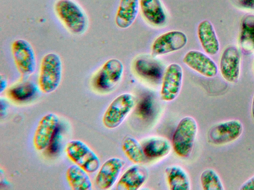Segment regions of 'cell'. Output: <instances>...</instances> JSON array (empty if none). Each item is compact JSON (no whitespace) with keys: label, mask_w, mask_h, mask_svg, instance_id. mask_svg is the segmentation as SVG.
<instances>
[{"label":"cell","mask_w":254,"mask_h":190,"mask_svg":"<svg viewBox=\"0 0 254 190\" xmlns=\"http://www.w3.org/2000/svg\"><path fill=\"white\" fill-rule=\"evenodd\" d=\"M55 14L70 34L80 36L89 26L88 16L82 7L73 0H57L54 6Z\"/></svg>","instance_id":"cell-1"},{"label":"cell","mask_w":254,"mask_h":190,"mask_svg":"<svg viewBox=\"0 0 254 190\" xmlns=\"http://www.w3.org/2000/svg\"><path fill=\"white\" fill-rule=\"evenodd\" d=\"M124 66L117 58L105 61L93 74L91 85L95 92L107 94L113 91L120 84L123 76Z\"/></svg>","instance_id":"cell-2"},{"label":"cell","mask_w":254,"mask_h":190,"mask_svg":"<svg viewBox=\"0 0 254 190\" xmlns=\"http://www.w3.org/2000/svg\"><path fill=\"white\" fill-rule=\"evenodd\" d=\"M63 75V63L61 57L56 52L45 54L39 66L38 86L44 94H50L57 89Z\"/></svg>","instance_id":"cell-3"},{"label":"cell","mask_w":254,"mask_h":190,"mask_svg":"<svg viewBox=\"0 0 254 190\" xmlns=\"http://www.w3.org/2000/svg\"><path fill=\"white\" fill-rule=\"evenodd\" d=\"M198 132L195 119L187 116L178 123L172 138V145L179 157L187 158L191 153Z\"/></svg>","instance_id":"cell-4"},{"label":"cell","mask_w":254,"mask_h":190,"mask_svg":"<svg viewBox=\"0 0 254 190\" xmlns=\"http://www.w3.org/2000/svg\"><path fill=\"white\" fill-rule=\"evenodd\" d=\"M135 105V99L129 93L122 94L115 97L105 110L102 118L104 126L108 129L118 127Z\"/></svg>","instance_id":"cell-5"},{"label":"cell","mask_w":254,"mask_h":190,"mask_svg":"<svg viewBox=\"0 0 254 190\" xmlns=\"http://www.w3.org/2000/svg\"><path fill=\"white\" fill-rule=\"evenodd\" d=\"M68 158L88 173L97 171L100 161L97 154L85 142L78 140L69 141L65 148Z\"/></svg>","instance_id":"cell-6"},{"label":"cell","mask_w":254,"mask_h":190,"mask_svg":"<svg viewBox=\"0 0 254 190\" xmlns=\"http://www.w3.org/2000/svg\"><path fill=\"white\" fill-rule=\"evenodd\" d=\"M11 52L15 66L23 76L34 73L37 61L35 51L31 44L26 40L18 39L11 45Z\"/></svg>","instance_id":"cell-7"},{"label":"cell","mask_w":254,"mask_h":190,"mask_svg":"<svg viewBox=\"0 0 254 190\" xmlns=\"http://www.w3.org/2000/svg\"><path fill=\"white\" fill-rule=\"evenodd\" d=\"M243 127L241 122L232 119L217 123L212 126L207 133L208 142L216 145L232 142L241 135Z\"/></svg>","instance_id":"cell-8"},{"label":"cell","mask_w":254,"mask_h":190,"mask_svg":"<svg viewBox=\"0 0 254 190\" xmlns=\"http://www.w3.org/2000/svg\"><path fill=\"white\" fill-rule=\"evenodd\" d=\"M188 43L186 34L179 30H171L156 38L151 47L154 56L166 55L183 48Z\"/></svg>","instance_id":"cell-9"},{"label":"cell","mask_w":254,"mask_h":190,"mask_svg":"<svg viewBox=\"0 0 254 190\" xmlns=\"http://www.w3.org/2000/svg\"><path fill=\"white\" fill-rule=\"evenodd\" d=\"M183 70L180 65L173 63L166 68L162 81L160 97L166 102L174 100L179 95L183 84Z\"/></svg>","instance_id":"cell-10"},{"label":"cell","mask_w":254,"mask_h":190,"mask_svg":"<svg viewBox=\"0 0 254 190\" xmlns=\"http://www.w3.org/2000/svg\"><path fill=\"white\" fill-rule=\"evenodd\" d=\"M241 53L234 46L227 47L222 52L219 69L224 79L230 83H237L240 74Z\"/></svg>","instance_id":"cell-11"},{"label":"cell","mask_w":254,"mask_h":190,"mask_svg":"<svg viewBox=\"0 0 254 190\" xmlns=\"http://www.w3.org/2000/svg\"><path fill=\"white\" fill-rule=\"evenodd\" d=\"M59 119L57 114L49 113L39 121L33 136L35 148L41 151L49 146L59 126Z\"/></svg>","instance_id":"cell-12"},{"label":"cell","mask_w":254,"mask_h":190,"mask_svg":"<svg viewBox=\"0 0 254 190\" xmlns=\"http://www.w3.org/2000/svg\"><path fill=\"white\" fill-rule=\"evenodd\" d=\"M125 165V161L117 157L107 160L100 167L95 178L96 187L106 190L112 188L116 182Z\"/></svg>","instance_id":"cell-13"},{"label":"cell","mask_w":254,"mask_h":190,"mask_svg":"<svg viewBox=\"0 0 254 190\" xmlns=\"http://www.w3.org/2000/svg\"><path fill=\"white\" fill-rule=\"evenodd\" d=\"M183 62L192 70L207 78H213L218 72L217 66L214 61L198 50L187 52L183 57Z\"/></svg>","instance_id":"cell-14"},{"label":"cell","mask_w":254,"mask_h":190,"mask_svg":"<svg viewBox=\"0 0 254 190\" xmlns=\"http://www.w3.org/2000/svg\"><path fill=\"white\" fill-rule=\"evenodd\" d=\"M147 170L140 164H134L127 168L119 179L117 190H137L147 180Z\"/></svg>","instance_id":"cell-15"},{"label":"cell","mask_w":254,"mask_h":190,"mask_svg":"<svg viewBox=\"0 0 254 190\" xmlns=\"http://www.w3.org/2000/svg\"><path fill=\"white\" fill-rule=\"evenodd\" d=\"M139 10L145 21L152 26L161 27L167 21V15L161 0H139Z\"/></svg>","instance_id":"cell-16"},{"label":"cell","mask_w":254,"mask_h":190,"mask_svg":"<svg viewBox=\"0 0 254 190\" xmlns=\"http://www.w3.org/2000/svg\"><path fill=\"white\" fill-rule=\"evenodd\" d=\"M133 69L140 77L153 82L162 78L164 73L162 65L158 61L147 56L137 58L133 63Z\"/></svg>","instance_id":"cell-17"},{"label":"cell","mask_w":254,"mask_h":190,"mask_svg":"<svg viewBox=\"0 0 254 190\" xmlns=\"http://www.w3.org/2000/svg\"><path fill=\"white\" fill-rule=\"evenodd\" d=\"M200 45L207 54L214 55L219 50V42L213 25L208 20L200 21L197 28Z\"/></svg>","instance_id":"cell-18"},{"label":"cell","mask_w":254,"mask_h":190,"mask_svg":"<svg viewBox=\"0 0 254 190\" xmlns=\"http://www.w3.org/2000/svg\"><path fill=\"white\" fill-rule=\"evenodd\" d=\"M140 143L145 157L150 159L166 156L171 152L172 146L167 139L161 136L148 137Z\"/></svg>","instance_id":"cell-19"},{"label":"cell","mask_w":254,"mask_h":190,"mask_svg":"<svg viewBox=\"0 0 254 190\" xmlns=\"http://www.w3.org/2000/svg\"><path fill=\"white\" fill-rule=\"evenodd\" d=\"M139 10V0H120L115 22L118 27L127 29L136 19Z\"/></svg>","instance_id":"cell-20"},{"label":"cell","mask_w":254,"mask_h":190,"mask_svg":"<svg viewBox=\"0 0 254 190\" xmlns=\"http://www.w3.org/2000/svg\"><path fill=\"white\" fill-rule=\"evenodd\" d=\"M40 89L38 86L30 81L16 83L6 91L5 95L10 100L22 103L29 101L36 97Z\"/></svg>","instance_id":"cell-21"},{"label":"cell","mask_w":254,"mask_h":190,"mask_svg":"<svg viewBox=\"0 0 254 190\" xmlns=\"http://www.w3.org/2000/svg\"><path fill=\"white\" fill-rule=\"evenodd\" d=\"M241 50L245 54L254 53V15L247 14L242 19L239 36Z\"/></svg>","instance_id":"cell-22"},{"label":"cell","mask_w":254,"mask_h":190,"mask_svg":"<svg viewBox=\"0 0 254 190\" xmlns=\"http://www.w3.org/2000/svg\"><path fill=\"white\" fill-rule=\"evenodd\" d=\"M168 184L171 190H190V181L186 171L179 165H171L165 170Z\"/></svg>","instance_id":"cell-23"},{"label":"cell","mask_w":254,"mask_h":190,"mask_svg":"<svg viewBox=\"0 0 254 190\" xmlns=\"http://www.w3.org/2000/svg\"><path fill=\"white\" fill-rule=\"evenodd\" d=\"M88 173L76 164L70 166L66 171V179L73 190H91L92 182Z\"/></svg>","instance_id":"cell-24"},{"label":"cell","mask_w":254,"mask_h":190,"mask_svg":"<svg viewBox=\"0 0 254 190\" xmlns=\"http://www.w3.org/2000/svg\"><path fill=\"white\" fill-rule=\"evenodd\" d=\"M122 148L127 157L134 164H141L145 156L141 144L134 138L127 136L122 142Z\"/></svg>","instance_id":"cell-25"},{"label":"cell","mask_w":254,"mask_h":190,"mask_svg":"<svg viewBox=\"0 0 254 190\" xmlns=\"http://www.w3.org/2000/svg\"><path fill=\"white\" fill-rule=\"evenodd\" d=\"M200 182L204 190H225L219 176L212 169H206L202 172L200 176Z\"/></svg>","instance_id":"cell-26"},{"label":"cell","mask_w":254,"mask_h":190,"mask_svg":"<svg viewBox=\"0 0 254 190\" xmlns=\"http://www.w3.org/2000/svg\"><path fill=\"white\" fill-rule=\"evenodd\" d=\"M152 101L150 97L146 96L140 100L138 103L137 111L138 114L142 117H148L152 109Z\"/></svg>","instance_id":"cell-27"},{"label":"cell","mask_w":254,"mask_h":190,"mask_svg":"<svg viewBox=\"0 0 254 190\" xmlns=\"http://www.w3.org/2000/svg\"><path fill=\"white\" fill-rule=\"evenodd\" d=\"M234 1L241 7L254 10V0H234Z\"/></svg>","instance_id":"cell-28"},{"label":"cell","mask_w":254,"mask_h":190,"mask_svg":"<svg viewBox=\"0 0 254 190\" xmlns=\"http://www.w3.org/2000/svg\"><path fill=\"white\" fill-rule=\"evenodd\" d=\"M240 190H254V175L245 181L240 187Z\"/></svg>","instance_id":"cell-29"},{"label":"cell","mask_w":254,"mask_h":190,"mask_svg":"<svg viewBox=\"0 0 254 190\" xmlns=\"http://www.w3.org/2000/svg\"><path fill=\"white\" fill-rule=\"evenodd\" d=\"M0 93H2L7 88V81L2 76H0Z\"/></svg>","instance_id":"cell-30"},{"label":"cell","mask_w":254,"mask_h":190,"mask_svg":"<svg viewBox=\"0 0 254 190\" xmlns=\"http://www.w3.org/2000/svg\"><path fill=\"white\" fill-rule=\"evenodd\" d=\"M251 111H252V116L253 119L254 121V95L253 96V99H252Z\"/></svg>","instance_id":"cell-31"}]
</instances>
